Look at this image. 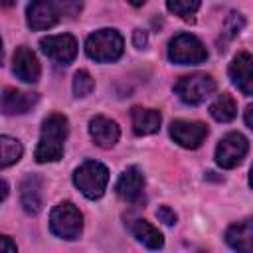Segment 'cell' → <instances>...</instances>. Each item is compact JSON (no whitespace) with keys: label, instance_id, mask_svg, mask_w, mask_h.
Returning a JSON list of instances; mask_svg holds the SVG:
<instances>
[{"label":"cell","instance_id":"obj_1","mask_svg":"<svg viewBox=\"0 0 253 253\" xmlns=\"http://www.w3.org/2000/svg\"><path fill=\"white\" fill-rule=\"evenodd\" d=\"M67 132H69L67 117L61 113H51L42 125L40 140H38L36 154H34L36 160L40 164L57 162L63 156V142L67 138Z\"/></svg>","mask_w":253,"mask_h":253},{"label":"cell","instance_id":"obj_2","mask_svg":"<svg viewBox=\"0 0 253 253\" xmlns=\"http://www.w3.org/2000/svg\"><path fill=\"white\" fill-rule=\"evenodd\" d=\"M125 51V40L123 36L113 28H103L93 32L85 42V53L93 61L107 63L117 61Z\"/></svg>","mask_w":253,"mask_h":253},{"label":"cell","instance_id":"obj_3","mask_svg":"<svg viewBox=\"0 0 253 253\" xmlns=\"http://www.w3.org/2000/svg\"><path fill=\"white\" fill-rule=\"evenodd\" d=\"M107 182H109V170L105 164L97 160H85L73 172V184L89 200H99L107 190Z\"/></svg>","mask_w":253,"mask_h":253},{"label":"cell","instance_id":"obj_4","mask_svg":"<svg viewBox=\"0 0 253 253\" xmlns=\"http://www.w3.org/2000/svg\"><path fill=\"white\" fill-rule=\"evenodd\" d=\"M49 229H51L53 235H57L61 239H67V241H73L81 235L83 215L71 202H63V204H59L51 210Z\"/></svg>","mask_w":253,"mask_h":253},{"label":"cell","instance_id":"obj_5","mask_svg":"<svg viewBox=\"0 0 253 253\" xmlns=\"http://www.w3.org/2000/svg\"><path fill=\"white\" fill-rule=\"evenodd\" d=\"M168 57L178 65H198L208 59V49L196 36L178 34L168 43Z\"/></svg>","mask_w":253,"mask_h":253},{"label":"cell","instance_id":"obj_6","mask_svg":"<svg viewBox=\"0 0 253 253\" xmlns=\"http://www.w3.org/2000/svg\"><path fill=\"white\" fill-rule=\"evenodd\" d=\"M215 91V79L208 73H192L184 75L176 81L174 93L186 105H200Z\"/></svg>","mask_w":253,"mask_h":253},{"label":"cell","instance_id":"obj_7","mask_svg":"<svg viewBox=\"0 0 253 253\" xmlns=\"http://www.w3.org/2000/svg\"><path fill=\"white\" fill-rule=\"evenodd\" d=\"M63 16L59 0H32L26 8V22L32 30H49Z\"/></svg>","mask_w":253,"mask_h":253},{"label":"cell","instance_id":"obj_8","mask_svg":"<svg viewBox=\"0 0 253 253\" xmlns=\"http://www.w3.org/2000/svg\"><path fill=\"white\" fill-rule=\"evenodd\" d=\"M247 150H249V140L241 132H227L215 148V162L227 170L235 168L237 164H241Z\"/></svg>","mask_w":253,"mask_h":253},{"label":"cell","instance_id":"obj_9","mask_svg":"<svg viewBox=\"0 0 253 253\" xmlns=\"http://www.w3.org/2000/svg\"><path fill=\"white\" fill-rule=\"evenodd\" d=\"M170 136L174 138V142H178L182 148H198L206 136H208V125L202 121H172L170 125Z\"/></svg>","mask_w":253,"mask_h":253},{"label":"cell","instance_id":"obj_10","mask_svg":"<svg viewBox=\"0 0 253 253\" xmlns=\"http://www.w3.org/2000/svg\"><path fill=\"white\" fill-rule=\"evenodd\" d=\"M40 47L42 51L57 61V63H71L77 55V42L71 34H61V36H47V38H42L40 40Z\"/></svg>","mask_w":253,"mask_h":253},{"label":"cell","instance_id":"obj_11","mask_svg":"<svg viewBox=\"0 0 253 253\" xmlns=\"http://www.w3.org/2000/svg\"><path fill=\"white\" fill-rule=\"evenodd\" d=\"M12 71H14V75L20 81H24V83H36L40 79L42 67H40V61H38L36 53L30 47L20 45V47H16L14 57H12Z\"/></svg>","mask_w":253,"mask_h":253},{"label":"cell","instance_id":"obj_12","mask_svg":"<svg viewBox=\"0 0 253 253\" xmlns=\"http://www.w3.org/2000/svg\"><path fill=\"white\" fill-rule=\"evenodd\" d=\"M229 77L243 95L249 97L253 93V59L249 51H239L233 57L229 63Z\"/></svg>","mask_w":253,"mask_h":253},{"label":"cell","instance_id":"obj_13","mask_svg":"<svg viewBox=\"0 0 253 253\" xmlns=\"http://www.w3.org/2000/svg\"><path fill=\"white\" fill-rule=\"evenodd\" d=\"M117 196L125 202H130V204H136L142 196V190H144V176L142 172L136 168V166H128L117 180Z\"/></svg>","mask_w":253,"mask_h":253},{"label":"cell","instance_id":"obj_14","mask_svg":"<svg viewBox=\"0 0 253 253\" xmlns=\"http://www.w3.org/2000/svg\"><path fill=\"white\" fill-rule=\"evenodd\" d=\"M38 103L36 93L20 91L14 87H6L0 95V109L4 115H24Z\"/></svg>","mask_w":253,"mask_h":253},{"label":"cell","instance_id":"obj_15","mask_svg":"<svg viewBox=\"0 0 253 253\" xmlns=\"http://www.w3.org/2000/svg\"><path fill=\"white\" fill-rule=\"evenodd\" d=\"M89 134H91V138L95 140L97 146L111 148V146H115L119 142L121 128H119V125L113 119L97 115V117H93L89 121Z\"/></svg>","mask_w":253,"mask_h":253},{"label":"cell","instance_id":"obj_16","mask_svg":"<svg viewBox=\"0 0 253 253\" xmlns=\"http://www.w3.org/2000/svg\"><path fill=\"white\" fill-rule=\"evenodd\" d=\"M43 182L40 176L36 174H30L22 180L20 184V202H22V208L26 213L30 215H36L40 213L42 210V204H43Z\"/></svg>","mask_w":253,"mask_h":253},{"label":"cell","instance_id":"obj_17","mask_svg":"<svg viewBox=\"0 0 253 253\" xmlns=\"http://www.w3.org/2000/svg\"><path fill=\"white\" fill-rule=\"evenodd\" d=\"M225 241L235 251L251 253V249H253V221L247 217L243 221L229 225L225 231Z\"/></svg>","mask_w":253,"mask_h":253},{"label":"cell","instance_id":"obj_18","mask_svg":"<svg viewBox=\"0 0 253 253\" xmlns=\"http://www.w3.org/2000/svg\"><path fill=\"white\" fill-rule=\"evenodd\" d=\"M130 119H132V130L138 136H146V134H154L160 128L162 123V115L156 109H142V107H134L130 111Z\"/></svg>","mask_w":253,"mask_h":253},{"label":"cell","instance_id":"obj_19","mask_svg":"<svg viewBox=\"0 0 253 253\" xmlns=\"http://www.w3.org/2000/svg\"><path fill=\"white\" fill-rule=\"evenodd\" d=\"M130 231H132V235H134L142 245H146L148 249H160V247L164 245L162 233H160L152 223H148L146 219H134V221L130 223Z\"/></svg>","mask_w":253,"mask_h":253},{"label":"cell","instance_id":"obj_20","mask_svg":"<svg viewBox=\"0 0 253 253\" xmlns=\"http://www.w3.org/2000/svg\"><path fill=\"white\" fill-rule=\"evenodd\" d=\"M210 115L217 123H229V121H233L235 115H237V105H235L233 97L227 95V93L217 95V99L210 105Z\"/></svg>","mask_w":253,"mask_h":253},{"label":"cell","instance_id":"obj_21","mask_svg":"<svg viewBox=\"0 0 253 253\" xmlns=\"http://www.w3.org/2000/svg\"><path fill=\"white\" fill-rule=\"evenodd\" d=\"M24 154V146L18 138L0 134V168H8L16 164Z\"/></svg>","mask_w":253,"mask_h":253},{"label":"cell","instance_id":"obj_22","mask_svg":"<svg viewBox=\"0 0 253 253\" xmlns=\"http://www.w3.org/2000/svg\"><path fill=\"white\" fill-rule=\"evenodd\" d=\"M202 0H166V6L172 14L180 16V18H190L198 12Z\"/></svg>","mask_w":253,"mask_h":253},{"label":"cell","instance_id":"obj_23","mask_svg":"<svg viewBox=\"0 0 253 253\" xmlns=\"http://www.w3.org/2000/svg\"><path fill=\"white\" fill-rule=\"evenodd\" d=\"M93 89H95V79L91 77V73L85 71V69H79L73 75V93H75V97H87Z\"/></svg>","mask_w":253,"mask_h":253},{"label":"cell","instance_id":"obj_24","mask_svg":"<svg viewBox=\"0 0 253 253\" xmlns=\"http://www.w3.org/2000/svg\"><path fill=\"white\" fill-rule=\"evenodd\" d=\"M243 24H245L243 16H241V14H237V12H231V14H229V18H227V22H225L227 38H233L235 34H239V32H241V28H243Z\"/></svg>","mask_w":253,"mask_h":253},{"label":"cell","instance_id":"obj_25","mask_svg":"<svg viewBox=\"0 0 253 253\" xmlns=\"http://www.w3.org/2000/svg\"><path fill=\"white\" fill-rule=\"evenodd\" d=\"M156 217H158L160 221H164L166 225H174V223H176V213H174L168 206H160V208L156 210Z\"/></svg>","mask_w":253,"mask_h":253},{"label":"cell","instance_id":"obj_26","mask_svg":"<svg viewBox=\"0 0 253 253\" xmlns=\"http://www.w3.org/2000/svg\"><path fill=\"white\" fill-rule=\"evenodd\" d=\"M18 247H16V243L8 237V235H2L0 233V251H8V253H14Z\"/></svg>","mask_w":253,"mask_h":253},{"label":"cell","instance_id":"obj_27","mask_svg":"<svg viewBox=\"0 0 253 253\" xmlns=\"http://www.w3.org/2000/svg\"><path fill=\"white\" fill-rule=\"evenodd\" d=\"M132 42H134L136 47H144V45H146V32H142V30H134V34H132Z\"/></svg>","mask_w":253,"mask_h":253},{"label":"cell","instance_id":"obj_28","mask_svg":"<svg viewBox=\"0 0 253 253\" xmlns=\"http://www.w3.org/2000/svg\"><path fill=\"white\" fill-rule=\"evenodd\" d=\"M6 196H8V184H6L4 180H0V202H2Z\"/></svg>","mask_w":253,"mask_h":253},{"label":"cell","instance_id":"obj_29","mask_svg":"<svg viewBox=\"0 0 253 253\" xmlns=\"http://www.w3.org/2000/svg\"><path fill=\"white\" fill-rule=\"evenodd\" d=\"M245 125H247L249 128H253V125H251V107L245 109Z\"/></svg>","mask_w":253,"mask_h":253},{"label":"cell","instance_id":"obj_30","mask_svg":"<svg viewBox=\"0 0 253 253\" xmlns=\"http://www.w3.org/2000/svg\"><path fill=\"white\" fill-rule=\"evenodd\" d=\"M126 2H128V4H132V6H142L146 0H126Z\"/></svg>","mask_w":253,"mask_h":253},{"label":"cell","instance_id":"obj_31","mask_svg":"<svg viewBox=\"0 0 253 253\" xmlns=\"http://www.w3.org/2000/svg\"><path fill=\"white\" fill-rule=\"evenodd\" d=\"M0 4H2V6H12L14 0H0Z\"/></svg>","mask_w":253,"mask_h":253},{"label":"cell","instance_id":"obj_32","mask_svg":"<svg viewBox=\"0 0 253 253\" xmlns=\"http://www.w3.org/2000/svg\"><path fill=\"white\" fill-rule=\"evenodd\" d=\"M0 55H2V40H0Z\"/></svg>","mask_w":253,"mask_h":253}]
</instances>
